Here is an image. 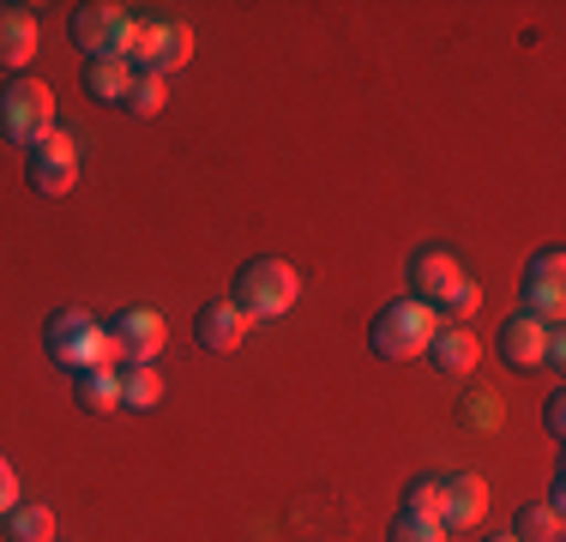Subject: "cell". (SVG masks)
<instances>
[{
    "label": "cell",
    "mask_w": 566,
    "mask_h": 542,
    "mask_svg": "<svg viewBox=\"0 0 566 542\" xmlns=\"http://www.w3.org/2000/svg\"><path fill=\"white\" fill-rule=\"evenodd\" d=\"M440 507H447V477H416L410 494H403V512H416V519H434V524H440Z\"/></svg>",
    "instance_id": "cell-21"
},
{
    "label": "cell",
    "mask_w": 566,
    "mask_h": 542,
    "mask_svg": "<svg viewBox=\"0 0 566 542\" xmlns=\"http://www.w3.org/2000/svg\"><path fill=\"white\" fill-rule=\"evenodd\" d=\"M476 308H482V283H470V278H464V283H458V290L447 295V302L434 308V314H447V320H470Z\"/></svg>",
    "instance_id": "cell-23"
},
{
    "label": "cell",
    "mask_w": 566,
    "mask_h": 542,
    "mask_svg": "<svg viewBox=\"0 0 566 542\" xmlns=\"http://www.w3.org/2000/svg\"><path fill=\"white\" fill-rule=\"evenodd\" d=\"M229 302H235L253 325H260V320H283L295 302H302V278H295L290 260L260 253V260H248V265L235 271V290H229Z\"/></svg>",
    "instance_id": "cell-2"
},
{
    "label": "cell",
    "mask_w": 566,
    "mask_h": 542,
    "mask_svg": "<svg viewBox=\"0 0 566 542\" xmlns=\"http://www.w3.org/2000/svg\"><path fill=\"white\" fill-rule=\"evenodd\" d=\"M512 542H560V507L548 500H524L512 519Z\"/></svg>",
    "instance_id": "cell-17"
},
{
    "label": "cell",
    "mask_w": 566,
    "mask_h": 542,
    "mask_svg": "<svg viewBox=\"0 0 566 542\" xmlns=\"http://www.w3.org/2000/svg\"><path fill=\"white\" fill-rule=\"evenodd\" d=\"M458 283H464V271H458V253H447V248H422V253H416V260H410V302H447V295L458 290Z\"/></svg>",
    "instance_id": "cell-10"
},
{
    "label": "cell",
    "mask_w": 566,
    "mask_h": 542,
    "mask_svg": "<svg viewBox=\"0 0 566 542\" xmlns=\"http://www.w3.org/2000/svg\"><path fill=\"white\" fill-rule=\"evenodd\" d=\"M133 61H85V97L91 103H127L133 91Z\"/></svg>",
    "instance_id": "cell-15"
},
{
    "label": "cell",
    "mask_w": 566,
    "mask_h": 542,
    "mask_svg": "<svg viewBox=\"0 0 566 542\" xmlns=\"http://www.w3.org/2000/svg\"><path fill=\"white\" fill-rule=\"evenodd\" d=\"M24 175H31V187L43 199L73 194V181H78V145H73V133H66V127L49 133V139L31 152V169H24Z\"/></svg>",
    "instance_id": "cell-7"
},
{
    "label": "cell",
    "mask_w": 566,
    "mask_h": 542,
    "mask_svg": "<svg viewBox=\"0 0 566 542\" xmlns=\"http://www.w3.org/2000/svg\"><path fill=\"white\" fill-rule=\"evenodd\" d=\"M422 356L434 362V374H452V379H458V374H470V368L482 362V344L464 332V325H447V332L434 325V337H428Z\"/></svg>",
    "instance_id": "cell-14"
},
{
    "label": "cell",
    "mask_w": 566,
    "mask_h": 542,
    "mask_svg": "<svg viewBox=\"0 0 566 542\" xmlns=\"http://www.w3.org/2000/svg\"><path fill=\"white\" fill-rule=\"evenodd\" d=\"M524 314L560 332V314H566V253L560 248L531 253V265H524Z\"/></svg>",
    "instance_id": "cell-6"
},
{
    "label": "cell",
    "mask_w": 566,
    "mask_h": 542,
    "mask_svg": "<svg viewBox=\"0 0 566 542\" xmlns=\"http://www.w3.org/2000/svg\"><path fill=\"white\" fill-rule=\"evenodd\" d=\"M428 337H434V308H422V302H386L380 314H374V325H368V350L380 362L422 356Z\"/></svg>",
    "instance_id": "cell-4"
},
{
    "label": "cell",
    "mask_w": 566,
    "mask_h": 542,
    "mask_svg": "<svg viewBox=\"0 0 566 542\" xmlns=\"http://www.w3.org/2000/svg\"><path fill=\"white\" fill-rule=\"evenodd\" d=\"M73 392H78V410H91V416L120 410V374H115V368H85V374H73Z\"/></svg>",
    "instance_id": "cell-16"
},
{
    "label": "cell",
    "mask_w": 566,
    "mask_h": 542,
    "mask_svg": "<svg viewBox=\"0 0 566 542\" xmlns=\"http://www.w3.org/2000/svg\"><path fill=\"white\" fill-rule=\"evenodd\" d=\"M548 337H555V325H543V320H531L518 308L506 325H501V337H494V350H501V362L506 368H518V374H531V368H543L548 362Z\"/></svg>",
    "instance_id": "cell-9"
},
{
    "label": "cell",
    "mask_w": 566,
    "mask_h": 542,
    "mask_svg": "<svg viewBox=\"0 0 566 542\" xmlns=\"http://www.w3.org/2000/svg\"><path fill=\"white\" fill-rule=\"evenodd\" d=\"M164 404V374L151 368V362H133L127 374H120V410H157Z\"/></svg>",
    "instance_id": "cell-18"
},
{
    "label": "cell",
    "mask_w": 566,
    "mask_h": 542,
    "mask_svg": "<svg viewBox=\"0 0 566 542\" xmlns=\"http://www.w3.org/2000/svg\"><path fill=\"white\" fill-rule=\"evenodd\" d=\"M31 61H36V19H31V7H0V66L19 79Z\"/></svg>",
    "instance_id": "cell-12"
},
{
    "label": "cell",
    "mask_w": 566,
    "mask_h": 542,
    "mask_svg": "<svg viewBox=\"0 0 566 542\" xmlns=\"http://www.w3.org/2000/svg\"><path fill=\"white\" fill-rule=\"evenodd\" d=\"M566 428V404H560V392L548 398V434H560Z\"/></svg>",
    "instance_id": "cell-25"
},
{
    "label": "cell",
    "mask_w": 566,
    "mask_h": 542,
    "mask_svg": "<svg viewBox=\"0 0 566 542\" xmlns=\"http://www.w3.org/2000/svg\"><path fill=\"white\" fill-rule=\"evenodd\" d=\"M43 350H49V362H61V368H73V374L115 368V356H120L109 325L97 314H85V308H61V314L43 325Z\"/></svg>",
    "instance_id": "cell-1"
},
{
    "label": "cell",
    "mask_w": 566,
    "mask_h": 542,
    "mask_svg": "<svg viewBox=\"0 0 566 542\" xmlns=\"http://www.w3.org/2000/svg\"><path fill=\"white\" fill-rule=\"evenodd\" d=\"M12 507H19V470H12L7 458H0V519H7Z\"/></svg>",
    "instance_id": "cell-24"
},
{
    "label": "cell",
    "mask_w": 566,
    "mask_h": 542,
    "mask_svg": "<svg viewBox=\"0 0 566 542\" xmlns=\"http://www.w3.org/2000/svg\"><path fill=\"white\" fill-rule=\"evenodd\" d=\"M181 61H193V31H187L181 19H139V37H133V73L169 79Z\"/></svg>",
    "instance_id": "cell-5"
},
{
    "label": "cell",
    "mask_w": 566,
    "mask_h": 542,
    "mask_svg": "<svg viewBox=\"0 0 566 542\" xmlns=\"http://www.w3.org/2000/svg\"><path fill=\"white\" fill-rule=\"evenodd\" d=\"M7 536L12 542H55V512L36 507V500H19L7 512Z\"/></svg>",
    "instance_id": "cell-19"
},
{
    "label": "cell",
    "mask_w": 566,
    "mask_h": 542,
    "mask_svg": "<svg viewBox=\"0 0 566 542\" xmlns=\"http://www.w3.org/2000/svg\"><path fill=\"white\" fill-rule=\"evenodd\" d=\"M482 507H489V482L482 477H447V507H440V531H476Z\"/></svg>",
    "instance_id": "cell-13"
},
{
    "label": "cell",
    "mask_w": 566,
    "mask_h": 542,
    "mask_svg": "<svg viewBox=\"0 0 566 542\" xmlns=\"http://www.w3.org/2000/svg\"><path fill=\"white\" fill-rule=\"evenodd\" d=\"M482 542H512V536H482Z\"/></svg>",
    "instance_id": "cell-26"
},
{
    "label": "cell",
    "mask_w": 566,
    "mask_h": 542,
    "mask_svg": "<svg viewBox=\"0 0 566 542\" xmlns=\"http://www.w3.org/2000/svg\"><path fill=\"white\" fill-rule=\"evenodd\" d=\"M55 127H61V121H55V91H49L43 79L19 73V79H7V85H0V139L36 152V145H43Z\"/></svg>",
    "instance_id": "cell-3"
},
{
    "label": "cell",
    "mask_w": 566,
    "mask_h": 542,
    "mask_svg": "<svg viewBox=\"0 0 566 542\" xmlns=\"http://www.w3.org/2000/svg\"><path fill=\"white\" fill-rule=\"evenodd\" d=\"M253 332V320L241 314L235 302H206L199 308V320H193V337L206 350H218V356H229V350H241V337Z\"/></svg>",
    "instance_id": "cell-11"
},
{
    "label": "cell",
    "mask_w": 566,
    "mask_h": 542,
    "mask_svg": "<svg viewBox=\"0 0 566 542\" xmlns=\"http://www.w3.org/2000/svg\"><path fill=\"white\" fill-rule=\"evenodd\" d=\"M386 542H447V531H440L434 519H416V512H398L392 531H386Z\"/></svg>",
    "instance_id": "cell-22"
},
{
    "label": "cell",
    "mask_w": 566,
    "mask_h": 542,
    "mask_svg": "<svg viewBox=\"0 0 566 542\" xmlns=\"http://www.w3.org/2000/svg\"><path fill=\"white\" fill-rule=\"evenodd\" d=\"M164 103H169V79H157V73H139L133 79V91H127V115H139V121H151V115H164Z\"/></svg>",
    "instance_id": "cell-20"
},
{
    "label": "cell",
    "mask_w": 566,
    "mask_h": 542,
    "mask_svg": "<svg viewBox=\"0 0 566 542\" xmlns=\"http://www.w3.org/2000/svg\"><path fill=\"white\" fill-rule=\"evenodd\" d=\"M109 337H115V350L127 362H157V350L169 344V325H164V314H151V308H120V314L109 320Z\"/></svg>",
    "instance_id": "cell-8"
}]
</instances>
